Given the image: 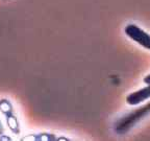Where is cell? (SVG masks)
I'll use <instances>...</instances> for the list:
<instances>
[{
    "label": "cell",
    "mask_w": 150,
    "mask_h": 141,
    "mask_svg": "<svg viewBox=\"0 0 150 141\" xmlns=\"http://www.w3.org/2000/svg\"><path fill=\"white\" fill-rule=\"evenodd\" d=\"M150 114V101H148L146 105L140 107V108L136 109L132 112L128 113L127 115L123 116L120 118L118 121L115 122L114 125V130L116 133L122 135L128 132L132 127L140 122L142 119L148 116Z\"/></svg>",
    "instance_id": "6da1fadb"
},
{
    "label": "cell",
    "mask_w": 150,
    "mask_h": 141,
    "mask_svg": "<svg viewBox=\"0 0 150 141\" xmlns=\"http://www.w3.org/2000/svg\"><path fill=\"white\" fill-rule=\"evenodd\" d=\"M124 31L125 35L129 39H131L146 49L150 50V35L148 33H146L145 31H143L136 24H128L125 27Z\"/></svg>",
    "instance_id": "7a4b0ae2"
},
{
    "label": "cell",
    "mask_w": 150,
    "mask_h": 141,
    "mask_svg": "<svg viewBox=\"0 0 150 141\" xmlns=\"http://www.w3.org/2000/svg\"><path fill=\"white\" fill-rule=\"evenodd\" d=\"M148 98H150V85L129 94L126 97V103L130 106H137Z\"/></svg>",
    "instance_id": "3957f363"
},
{
    "label": "cell",
    "mask_w": 150,
    "mask_h": 141,
    "mask_svg": "<svg viewBox=\"0 0 150 141\" xmlns=\"http://www.w3.org/2000/svg\"><path fill=\"white\" fill-rule=\"evenodd\" d=\"M144 83L147 85H150V74H148L147 76H145V78H144Z\"/></svg>",
    "instance_id": "277c9868"
}]
</instances>
